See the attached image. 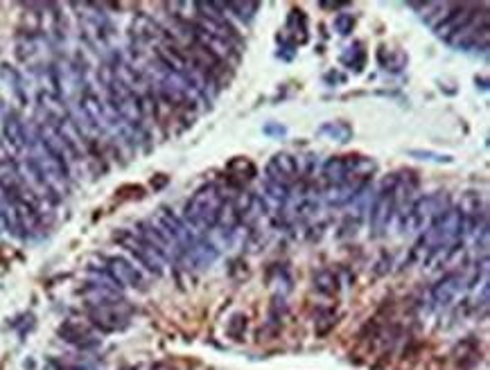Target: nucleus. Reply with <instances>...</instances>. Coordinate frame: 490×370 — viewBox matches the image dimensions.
<instances>
[{
    "mask_svg": "<svg viewBox=\"0 0 490 370\" xmlns=\"http://www.w3.org/2000/svg\"><path fill=\"white\" fill-rule=\"evenodd\" d=\"M224 203H226V194L220 185L203 183L188 199L186 210H183V222H186L197 235L215 231L217 222H220V217H222Z\"/></svg>",
    "mask_w": 490,
    "mask_h": 370,
    "instance_id": "f257e3e1",
    "label": "nucleus"
},
{
    "mask_svg": "<svg viewBox=\"0 0 490 370\" xmlns=\"http://www.w3.org/2000/svg\"><path fill=\"white\" fill-rule=\"evenodd\" d=\"M375 172V162L366 156H332L323 162L321 177L328 185H339L353 179H371Z\"/></svg>",
    "mask_w": 490,
    "mask_h": 370,
    "instance_id": "f03ea898",
    "label": "nucleus"
},
{
    "mask_svg": "<svg viewBox=\"0 0 490 370\" xmlns=\"http://www.w3.org/2000/svg\"><path fill=\"white\" fill-rule=\"evenodd\" d=\"M448 208H452L448 192H434V194H427V197H420L413 201L405 228H411V231H416V233H425Z\"/></svg>",
    "mask_w": 490,
    "mask_h": 370,
    "instance_id": "7ed1b4c3",
    "label": "nucleus"
},
{
    "mask_svg": "<svg viewBox=\"0 0 490 370\" xmlns=\"http://www.w3.org/2000/svg\"><path fill=\"white\" fill-rule=\"evenodd\" d=\"M396 181H398V177L394 174V177L379 188V192L375 194V199L371 203V208H368V212H371L373 237L384 235L391 219H394V215H396Z\"/></svg>",
    "mask_w": 490,
    "mask_h": 370,
    "instance_id": "20e7f679",
    "label": "nucleus"
},
{
    "mask_svg": "<svg viewBox=\"0 0 490 370\" xmlns=\"http://www.w3.org/2000/svg\"><path fill=\"white\" fill-rule=\"evenodd\" d=\"M89 321L102 332H118L129 325V310L125 307V300L111 305H95V307H89Z\"/></svg>",
    "mask_w": 490,
    "mask_h": 370,
    "instance_id": "39448f33",
    "label": "nucleus"
},
{
    "mask_svg": "<svg viewBox=\"0 0 490 370\" xmlns=\"http://www.w3.org/2000/svg\"><path fill=\"white\" fill-rule=\"evenodd\" d=\"M115 239L120 244H122L129 253H134L138 257V262L143 264L147 271H151L154 276H161L163 274V260L158 257V253L151 248L143 237L140 235H134V233H129V231H122V233H118Z\"/></svg>",
    "mask_w": 490,
    "mask_h": 370,
    "instance_id": "423d86ee",
    "label": "nucleus"
},
{
    "mask_svg": "<svg viewBox=\"0 0 490 370\" xmlns=\"http://www.w3.org/2000/svg\"><path fill=\"white\" fill-rule=\"evenodd\" d=\"M301 177V158H296L294 154H287V151H280V154H274L271 160L267 162V177L280 185H287L291 188V183Z\"/></svg>",
    "mask_w": 490,
    "mask_h": 370,
    "instance_id": "0eeeda50",
    "label": "nucleus"
},
{
    "mask_svg": "<svg viewBox=\"0 0 490 370\" xmlns=\"http://www.w3.org/2000/svg\"><path fill=\"white\" fill-rule=\"evenodd\" d=\"M106 274L111 276V280L115 282V285L122 289V287H134V289H143L145 287V278L143 274L129 262V260L120 257V255H113V257H106Z\"/></svg>",
    "mask_w": 490,
    "mask_h": 370,
    "instance_id": "6e6552de",
    "label": "nucleus"
},
{
    "mask_svg": "<svg viewBox=\"0 0 490 370\" xmlns=\"http://www.w3.org/2000/svg\"><path fill=\"white\" fill-rule=\"evenodd\" d=\"M57 334L66 343L80 347V350H95V347H100V339L93 334V330L77 321H66L63 325H59Z\"/></svg>",
    "mask_w": 490,
    "mask_h": 370,
    "instance_id": "1a4fd4ad",
    "label": "nucleus"
},
{
    "mask_svg": "<svg viewBox=\"0 0 490 370\" xmlns=\"http://www.w3.org/2000/svg\"><path fill=\"white\" fill-rule=\"evenodd\" d=\"M463 282L465 280L459 271H450V274H445L436 285L432 287V302L441 310L450 307L452 300L459 296V291L463 289Z\"/></svg>",
    "mask_w": 490,
    "mask_h": 370,
    "instance_id": "9d476101",
    "label": "nucleus"
},
{
    "mask_svg": "<svg viewBox=\"0 0 490 370\" xmlns=\"http://www.w3.org/2000/svg\"><path fill=\"white\" fill-rule=\"evenodd\" d=\"M310 32H308V16H305L303 9L294 7L289 12L287 25H285V34H278V41L289 43V46L299 48L303 43H308Z\"/></svg>",
    "mask_w": 490,
    "mask_h": 370,
    "instance_id": "9b49d317",
    "label": "nucleus"
},
{
    "mask_svg": "<svg viewBox=\"0 0 490 370\" xmlns=\"http://www.w3.org/2000/svg\"><path fill=\"white\" fill-rule=\"evenodd\" d=\"M319 136H328L330 140H334V143H351L353 140V127L348 122H341V120H337V122H325L317 129Z\"/></svg>",
    "mask_w": 490,
    "mask_h": 370,
    "instance_id": "f8f14e48",
    "label": "nucleus"
},
{
    "mask_svg": "<svg viewBox=\"0 0 490 370\" xmlns=\"http://www.w3.org/2000/svg\"><path fill=\"white\" fill-rule=\"evenodd\" d=\"M339 61L344 63L346 68H351L355 72H362L364 70V63H366V50H364V43L362 41H355L353 46H348L344 52Z\"/></svg>",
    "mask_w": 490,
    "mask_h": 370,
    "instance_id": "ddd939ff",
    "label": "nucleus"
},
{
    "mask_svg": "<svg viewBox=\"0 0 490 370\" xmlns=\"http://www.w3.org/2000/svg\"><path fill=\"white\" fill-rule=\"evenodd\" d=\"M314 289L325 293V296H337L339 293V278L332 269H321L314 274Z\"/></svg>",
    "mask_w": 490,
    "mask_h": 370,
    "instance_id": "4468645a",
    "label": "nucleus"
},
{
    "mask_svg": "<svg viewBox=\"0 0 490 370\" xmlns=\"http://www.w3.org/2000/svg\"><path fill=\"white\" fill-rule=\"evenodd\" d=\"M226 172L231 174V179H237V181L244 183V181H251L256 177V165L249 158L237 156L226 165Z\"/></svg>",
    "mask_w": 490,
    "mask_h": 370,
    "instance_id": "2eb2a0df",
    "label": "nucleus"
},
{
    "mask_svg": "<svg viewBox=\"0 0 490 370\" xmlns=\"http://www.w3.org/2000/svg\"><path fill=\"white\" fill-rule=\"evenodd\" d=\"M224 5V3H222ZM224 9H231V12H237V18L244 20V23H251L256 12L260 9L258 3H226Z\"/></svg>",
    "mask_w": 490,
    "mask_h": 370,
    "instance_id": "dca6fc26",
    "label": "nucleus"
},
{
    "mask_svg": "<svg viewBox=\"0 0 490 370\" xmlns=\"http://www.w3.org/2000/svg\"><path fill=\"white\" fill-rule=\"evenodd\" d=\"M409 156L411 158H418V160H427V162H439V165H450L454 160L448 154H439V151H429V149H409Z\"/></svg>",
    "mask_w": 490,
    "mask_h": 370,
    "instance_id": "f3484780",
    "label": "nucleus"
},
{
    "mask_svg": "<svg viewBox=\"0 0 490 370\" xmlns=\"http://www.w3.org/2000/svg\"><path fill=\"white\" fill-rule=\"evenodd\" d=\"M244 332H246V317L244 314H233L231 321L226 323V334L231 336V339L239 341L244 336Z\"/></svg>",
    "mask_w": 490,
    "mask_h": 370,
    "instance_id": "a211bd4d",
    "label": "nucleus"
},
{
    "mask_svg": "<svg viewBox=\"0 0 490 370\" xmlns=\"http://www.w3.org/2000/svg\"><path fill=\"white\" fill-rule=\"evenodd\" d=\"M5 134H7L9 140H12V145H16V147L23 145V140H25L23 127H20V122L16 120V115H9V117H7V122H5Z\"/></svg>",
    "mask_w": 490,
    "mask_h": 370,
    "instance_id": "6ab92c4d",
    "label": "nucleus"
},
{
    "mask_svg": "<svg viewBox=\"0 0 490 370\" xmlns=\"http://www.w3.org/2000/svg\"><path fill=\"white\" fill-rule=\"evenodd\" d=\"M334 30H337V34H341V37L353 34V30H355V16H353V14H337V16H334Z\"/></svg>",
    "mask_w": 490,
    "mask_h": 370,
    "instance_id": "aec40b11",
    "label": "nucleus"
},
{
    "mask_svg": "<svg viewBox=\"0 0 490 370\" xmlns=\"http://www.w3.org/2000/svg\"><path fill=\"white\" fill-rule=\"evenodd\" d=\"M389 52V61H384L382 63V68L384 70H391V72H400L402 68L407 66V57L402 52H398V50H387Z\"/></svg>",
    "mask_w": 490,
    "mask_h": 370,
    "instance_id": "412c9836",
    "label": "nucleus"
},
{
    "mask_svg": "<svg viewBox=\"0 0 490 370\" xmlns=\"http://www.w3.org/2000/svg\"><path fill=\"white\" fill-rule=\"evenodd\" d=\"M263 134L269 138H285L287 136V127L280 125V122H267L263 127Z\"/></svg>",
    "mask_w": 490,
    "mask_h": 370,
    "instance_id": "4be33fe9",
    "label": "nucleus"
},
{
    "mask_svg": "<svg viewBox=\"0 0 490 370\" xmlns=\"http://www.w3.org/2000/svg\"><path fill=\"white\" fill-rule=\"evenodd\" d=\"M325 82H344V77L337 72H330V75H325Z\"/></svg>",
    "mask_w": 490,
    "mask_h": 370,
    "instance_id": "5701e85b",
    "label": "nucleus"
}]
</instances>
